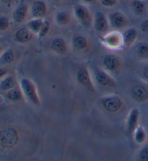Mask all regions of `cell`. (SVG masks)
I'll return each mask as SVG.
<instances>
[{"label":"cell","mask_w":148,"mask_h":161,"mask_svg":"<svg viewBox=\"0 0 148 161\" xmlns=\"http://www.w3.org/2000/svg\"><path fill=\"white\" fill-rule=\"evenodd\" d=\"M20 84L23 91L27 97L35 105H38L40 104V100L38 96L36 86L33 84V82L27 79H23L21 80Z\"/></svg>","instance_id":"1"},{"label":"cell","mask_w":148,"mask_h":161,"mask_svg":"<svg viewBox=\"0 0 148 161\" xmlns=\"http://www.w3.org/2000/svg\"><path fill=\"white\" fill-rule=\"evenodd\" d=\"M77 79L78 80V82L81 85L86 88L87 89L90 90V91L93 92L94 90V86L90 80V75L88 72V70L86 68H80L77 73Z\"/></svg>","instance_id":"2"},{"label":"cell","mask_w":148,"mask_h":161,"mask_svg":"<svg viewBox=\"0 0 148 161\" xmlns=\"http://www.w3.org/2000/svg\"><path fill=\"white\" fill-rule=\"evenodd\" d=\"M102 105L107 111L111 113L116 112L121 106V102L116 97H109L102 99Z\"/></svg>","instance_id":"3"},{"label":"cell","mask_w":148,"mask_h":161,"mask_svg":"<svg viewBox=\"0 0 148 161\" xmlns=\"http://www.w3.org/2000/svg\"><path fill=\"white\" fill-rule=\"evenodd\" d=\"M75 15L82 24L84 26H90L91 19L88 9L82 5L77 6L75 9Z\"/></svg>","instance_id":"4"},{"label":"cell","mask_w":148,"mask_h":161,"mask_svg":"<svg viewBox=\"0 0 148 161\" xmlns=\"http://www.w3.org/2000/svg\"><path fill=\"white\" fill-rule=\"evenodd\" d=\"M94 26L98 32H104L108 28V21L105 15L101 12H98L95 15Z\"/></svg>","instance_id":"5"},{"label":"cell","mask_w":148,"mask_h":161,"mask_svg":"<svg viewBox=\"0 0 148 161\" xmlns=\"http://www.w3.org/2000/svg\"><path fill=\"white\" fill-rule=\"evenodd\" d=\"M110 22L114 28H121L126 26L127 20L120 13H114L110 17Z\"/></svg>","instance_id":"6"},{"label":"cell","mask_w":148,"mask_h":161,"mask_svg":"<svg viewBox=\"0 0 148 161\" xmlns=\"http://www.w3.org/2000/svg\"><path fill=\"white\" fill-rule=\"evenodd\" d=\"M139 119V111L136 109H134L130 112L127 119V131L129 134H131L135 131Z\"/></svg>","instance_id":"7"},{"label":"cell","mask_w":148,"mask_h":161,"mask_svg":"<svg viewBox=\"0 0 148 161\" xmlns=\"http://www.w3.org/2000/svg\"><path fill=\"white\" fill-rule=\"evenodd\" d=\"M96 81L98 84L104 86H114L115 82L110 78L107 73L103 71H98L95 75Z\"/></svg>","instance_id":"8"},{"label":"cell","mask_w":148,"mask_h":161,"mask_svg":"<svg viewBox=\"0 0 148 161\" xmlns=\"http://www.w3.org/2000/svg\"><path fill=\"white\" fill-rule=\"evenodd\" d=\"M46 5L43 2L37 1L32 6V15L36 18H40L46 14Z\"/></svg>","instance_id":"9"},{"label":"cell","mask_w":148,"mask_h":161,"mask_svg":"<svg viewBox=\"0 0 148 161\" xmlns=\"http://www.w3.org/2000/svg\"><path fill=\"white\" fill-rule=\"evenodd\" d=\"M131 95L135 100L137 102L145 101L148 97L147 90L142 86H135L131 90Z\"/></svg>","instance_id":"10"},{"label":"cell","mask_w":148,"mask_h":161,"mask_svg":"<svg viewBox=\"0 0 148 161\" xmlns=\"http://www.w3.org/2000/svg\"><path fill=\"white\" fill-rule=\"evenodd\" d=\"M33 35L30 32V30L27 28H22L20 29L16 33L15 37L17 41L21 43H25V42H29L32 39Z\"/></svg>","instance_id":"11"},{"label":"cell","mask_w":148,"mask_h":161,"mask_svg":"<svg viewBox=\"0 0 148 161\" xmlns=\"http://www.w3.org/2000/svg\"><path fill=\"white\" fill-rule=\"evenodd\" d=\"M51 47L58 53L65 54L67 53V46H66L64 40L61 38H56L54 39L51 44Z\"/></svg>","instance_id":"12"},{"label":"cell","mask_w":148,"mask_h":161,"mask_svg":"<svg viewBox=\"0 0 148 161\" xmlns=\"http://www.w3.org/2000/svg\"><path fill=\"white\" fill-rule=\"evenodd\" d=\"M104 65L107 69L110 70H116L119 65V59L114 55H108L104 58L103 60Z\"/></svg>","instance_id":"13"},{"label":"cell","mask_w":148,"mask_h":161,"mask_svg":"<svg viewBox=\"0 0 148 161\" xmlns=\"http://www.w3.org/2000/svg\"><path fill=\"white\" fill-rule=\"evenodd\" d=\"M137 32L135 28H130V29H128L126 31L124 32L123 35L124 43L127 47L130 46L135 42L136 38H137Z\"/></svg>","instance_id":"14"},{"label":"cell","mask_w":148,"mask_h":161,"mask_svg":"<svg viewBox=\"0 0 148 161\" xmlns=\"http://www.w3.org/2000/svg\"><path fill=\"white\" fill-rule=\"evenodd\" d=\"M28 13V8L25 4H22L14 13L13 18L18 23H21L25 20Z\"/></svg>","instance_id":"15"},{"label":"cell","mask_w":148,"mask_h":161,"mask_svg":"<svg viewBox=\"0 0 148 161\" xmlns=\"http://www.w3.org/2000/svg\"><path fill=\"white\" fill-rule=\"evenodd\" d=\"M43 23V22L42 21V20H41V19H34V20H30V22H28L27 23V26L28 28V29L31 31L35 33H38L42 26Z\"/></svg>","instance_id":"16"},{"label":"cell","mask_w":148,"mask_h":161,"mask_svg":"<svg viewBox=\"0 0 148 161\" xmlns=\"http://www.w3.org/2000/svg\"><path fill=\"white\" fill-rule=\"evenodd\" d=\"M146 139V134L142 127H137L135 130V140L137 144H142Z\"/></svg>","instance_id":"17"},{"label":"cell","mask_w":148,"mask_h":161,"mask_svg":"<svg viewBox=\"0 0 148 161\" xmlns=\"http://www.w3.org/2000/svg\"><path fill=\"white\" fill-rule=\"evenodd\" d=\"M133 10L137 15H142L145 11V4L140 0H135L131 3Z\"/></svg>","instance_id":"18"},{"label":"cell","mask_w":148,"mask_h":161,"mask_svg":"<svg viewBox=\"0 0 148 161\" xmlns=\"http://www.w3.org/2000/svg\"><path fill=\"white\" fill-rule=\"evenodd\" d=\"M14 140V136L9 131H5L0 135V142L2 144L5 146H8L12 144Z\"/></svg>","instance_id":"19"},{"label":"cell","mask_w":148,"mask_h":161,"mask_svg":"<svg viewBox=\"0 0 148 161\" xmlns=\"http://www.w3.org/2000/svg\"><path fill=\"white\" fill-rule=\"evenodd\" d=\"M73 44L74 47L77 49L79 50H82L86 48L87 47V40L84 37L78 36H76L73 40Z\"/></svg>","instance_id":"20"},{"label":"cell","mask_w":148,"mask_h":161,"mask_svg":"<svg viewBox=\"0 0 148 161\" xmlns=\"http://www.w3.org/2000/svg\"><path fill=\"white\" fill-rule=\"evenodd\" d=\"M137 53L140 58H148V44L142 43L137 48Z\"/></svg>","instance_id":"21"},{"label":"cell","mask_w":148,"mask_h":161,"mask_svg":"<svg viewBox=\"0 0 148 161\" xmlns=\"http://www.w3.org/2000/svg\"><path fill=\"white\" fill-rule=\"evenodd\" d=\"M14 60V54L12 50H8L1 58V62L4 64L10 63Z\"/></svg>","instance_id":"22"},{"label":"cell","mask_w":148,"mask_h":161,"mask_svg":"<svg viewBox=\"0 0 148 161\" xmlns=\"http://www.w3.org/2000/svg\"><path fill=\"white\" fill-rule=\"evenodd\" d=\"M14 85H15V80L12 77H8L2 82L1 88L4 90H7L13 88Z\"/></svg>","instance_id":"23"},{"label":"cell","mask_w":148,"mask_h":161,"mask_svg":"<svg viewBox=\"0 0 148 161\" xmlns=\"http://www.w3.org/2000/svg\"><path fill=\"white\" fill-rule=\"evenodd\" d=\"M69 16L66 13H59L56 15V20L59 24L60 25H65L69 22Z\"/></svg>","instance_id":"24"},{"label":"cell","mask_w":148,"mask_h":161,"mask_svg":"<svg viewBox=\"0 0 148 161\" xmlns=\"http://www.w3.org/2000/svg\"><path fill=\"white\" fill-rule=\"evenodd\" d=\"M8 97L9 99H11V100H14V101L19 100V99H20L21 98H22L20 92H19L18 89L10 90V91L8 92Z\"/></svg>","instance_id":"25"},{"label":"cell","mask_w":148,"mask_h":161,"mask_svg":"<svg viewBox=\"0 0 148 161\" xmlns=\"http://www.w3.org/2000/svg\"><path fill=\"white\" fill-rule=\"evenodd\" d=\"M49 28H50V23H49L48 21H44L42 24V26L38 32L39 36L41 37H44L46 35L48 34Z\"/></svg>","instance_id":"26"},{"label":"cell","mask_w":148,"mask_h":161,"mask_svg":"<svg viewBox=\"0 0 148 161\" xmlns=\"http://www.w3.org/2000/svg\"><path fill=\"white\" fill-rule=\"evenodd\" d=\"M9 27V21L6 18H0V30L4 31Z\"/></svg>","instance_id":"27"},{"label":"cell","mask_w":148,"mask_h":161,"mask_svg":"<svg viewBox=\"0 0 148 161\" xmlns=\"http://www.w3.org/2000/svg\"><path fill=\"white\" fill-rule=\"evenodd\" d=\"M140 159L142 161H148V147H145L141 150Z\"/></svg>","instance_id":"28"},{"label":"cell","mask_w":148,"mask_h":161,"mask_svg":"<svg viewBox=\"0 0 148 161\" xmlns=\"http://www.w3.org/2000/svg\"><path fill=\"white\" fill-rule=\"evenodd\" d=\"M100 2L105 7H112L116 4V0H100Z\"/></svg>","instance_id":"29"},{"label":"cell","mask_w":148,"mask_h":161,"mask_svg":"<svg viewBox=\"0 0 148 161\" xmlns=\"http://www.w3.org/2000/svg\"><path fill=\"white\" fill-rule=\"evenodd\" d=\"M140 30L144 33H148V20H144L141 23Z\"/></svg>","instance_id":"30"},{"label":"cell","mask_w":148,"mask_h":161,"mask_svg":"<svg viewBox=\"0 0 148 161\" xmlns=\"http://www.w3.org/2000/svg\"><path fill=\"white\" fill-rule=\"evenodd\" d=\"M143 74H144L145 78L148 79V64L146 66H145L144 70H143Z\"/></svg>","instance_id":"31"},{"label":"cell","mask_w":148,"mask_h":161,"mask_svg":"<svg viewBox=\"0 0 148 161\" xmlns=\"http://www.w3.org/2000/svg\"><path fill=\"white\" fill-rule=\"evenodd\" d=\"M5 73H6L5 70L4 69H2V68H0V77L2 76V75H4Z\"/></svg>","instance_id":"32"},{"label":"cell","mask_w":148,"mask_h":161,"mask_svg":"<svg viewBox=\"0 0 148 161\" xmlns=\"http://www.w3.org/2000/svg\"><path fill=\"white\" fill-rule=\"evenodd\" d=\"M2 2H4V3H9V2H11L13 0H1Z\"/></svg>","instance_id":"33"},{"label":"cell","mask_w":148,"mask_h":161,"mask_svg":"<svg viewBox=\"0 0 148 161\" xmlns=\"http://www.w3.org/2000/svg\"><path fill=\"white\" fill-rule=\"evenodd\" d=\"M84 1H85L87 2H92L93 1H95V0H84Z\"/></svg>","instance_id":"34"},{"label":"cell","mask_w":148,"mask_h":161,"mask_svg":"<svg viewBox=\"0 0 148 161\" xmlns=\"http://www.w3.org/2000/svg\"><path fill=\"white\" fill-rule=\"evenodd\" d=\"M56 1H62V0H56Z\"/></svg>","instance_id":"35"},{"label":"cell","mask_w":148,"mask_h":161,"mask_svg":"<svg viewBox=\"0 0 148 161\" xmlns=\"http://www.w3.org/2000/svg\"><path fill=\"white\" fill-rule=\"evenodd\" d=\"M123 1H126V0H123Z\"/></svg>","instance_id":"36"}]
</instances>
